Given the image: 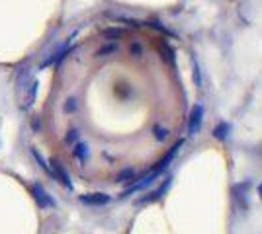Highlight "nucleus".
Listing matches in <instances>:
<instances>
[{"label":"nucleus","mask_w":262,"mask_h":234,"mask_svg":"<svg viewBox=\"0 0 262 234\" xmlns=\"http://www.w3.org/2000/svg\"><path fill=\"white\" fill-rule=\"evenodd\" d=\"M129 53L133 57H141L143 55V45L139 43V41H133V43L129 45Z\"/></svg>","instance_id":"7ed1b4c3"},{"label":"nucleus","mask_w":262,"mask_h":234,"mask_svg":"<svg viewBox=\"0 0 262 234\" xmlns=\"http://www.w3.org/2000/svg\"><path fill=\"white\" fill-rule=\"evenodd\" d=\"M229 133H231V125L227 121H221L217 127L213 129V137L219 139V141H225V139L229 137Z\"/></svg>","instance_id":"f03ea898"},{"label":"nucleus","mask_w":262,"mask_h":234,"mask_svg":"<svg viewBox=\"0 0 262 234\" xmlns=\"http://www.w3.org/2000/svg\"><path fill=\"white\" fill-rule=\"evenodd\" d=\"M202 123H204V106H196L192 110V117H190V123H188V133L198 135L200 129H202Z\"/></svg>","instance_id":"f257e3e1"},{"label":"nucleus","mask_w":262,"mask_h":234,"mask_svg":"<svg viewBox=\"0 0 262 234\" xmlns=\"http://www.w3.org/2000/svg\"><path fill=\"white\" fill-rule=\"evenodd\" d=\"M258 191H260V195H262V186H260V188H258Z\"/></svg>","instance_id":"39448f33"},{"label":"nucleus","mask_w":262,"mask_h":234,"mask_svg":"<svg viewBox=\"0 0 262 234\" xmlns=\"http://www.w3.org/2000/svg\"><path fill=\"white\" fill-rule=\"evenodd\" d=\"M155 137H157V141H164V139L168 137V129H164V127H155Z\"/></svg>","instance_id":"20e7f679"}]
</instances>
